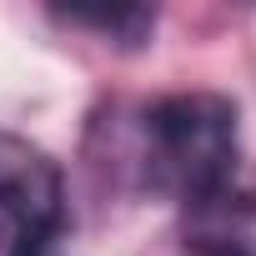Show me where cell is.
<instances>
[{"label":"cell","mask_w":256,"mask_h":256,"mask_svg":"<svg viewBox=\"0 0 256 256\" xmlns=\"http://www.w3.org/2000/svg\"><path fill=\"white\" fill-rule=\"evenodd\" d=\"M236 171V106L206 90L166 96L146 116V181L186 211L221 196Z\"/></svg>","instance_id":"cell-1"},{"label":"cell","mask_w":256,"mask_h":256,"mask_svg":"<svg viewBox=\"0 0 256 256\" xmlns=\"http://www.w3.org/2000/svg\"><path fill=\"white\" fill-rule=\"evenodd\" d=\"M66 226L56 161L16 131H0V256H46Z\"/></svg>","instance_id":"cell-2"},{"label":"cell","mask_w":256,"mask_h":256,"mask_svg":"<svg viewBox=\"0 0 256 256\" xmlns=\"http://www.w3.org/2000/svg\"><path fill=\"white\" fill-rule=\"evenodd\" d=\"M186 246L216 256H256V191L226 186L221 196L186 211Z\"/></svg>","instance_id":"cell-3"},{"label":"cell","mask_w":256,"mask_h":256,"mask_svg":"<svg viewBox=\"0 0 256 256\" xmlns=\"http://www.w3.org/2000/svg\"><path fill=\"white\" fill-rule=\"evenodd\" d=\"M181 256H216V251H201V246H186Z\"/></svg>","instance_id":"cell-4"}]
</instances>
